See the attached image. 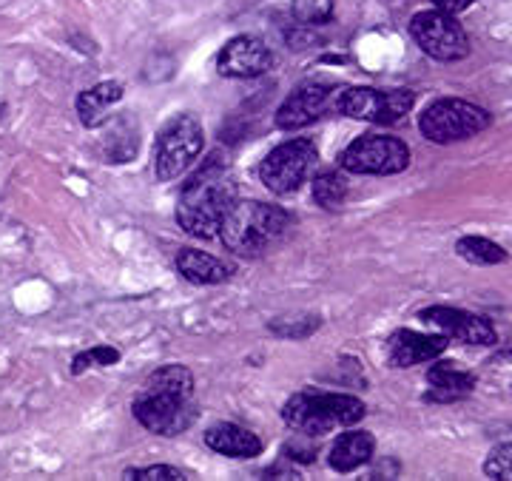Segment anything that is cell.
Wrapping results in <instances>:
<instances>
[{
    "label": "cell",
    "mask_w": 512,
    "mask_h": 481,
    "mask_svg": "<svg viewBox=\"0 0 512 481\" xmlns=\"http://www.w3.org/2000/svg\"><path fill=\"white\" fill-rule=\"evenodd\" d=\"M419 319L427 328H433L447 339L464 342V345H495L498 342V333L484 316L461 311V308L433 305V308H424Z\"/></svg>",
    "instance_id": "cell-11"
},
{
    "label": "cell",
    "mask_w": 512,
    "mask_h": 481,
    "mask_svg": "<svg viewBox=\"0 0 512 481\" xmlns=\"http://www.w3.org/2000/svg\"><path fill=\"white\" fill-rule=\"evenodd\" d=\"M333 12V0H296L293 15L302 23H325Z\"/></svg>",
    "instance_id": "cell-25"
},
{
    "label": "cell",
    "mask_w": 512,
    "mask_h": 481,
    "mask_svg": "<svg viewBox=\"0 0 512 481\" xmlns=\"http://www.w3.org/2000/svg\"><path fill=\"white\" fill-rule=\"evenodd\" d=\"M410 35L416 40L421 52L441 63H453V60H464L470 55V40L467 32L461 29L456 15L441 12V9H427L419 12L410 20Z\"/></svg>",
    "instance_id": "cell-9"
},
{
    "label": "cell",
    "mask_w": 512,
    "mask_h": 481,
    "mask_svg": "<svg viewBox=\"0 0 512 481\" xmlns=\"http://www.w3.org/2000/svg\"><path fill=\"white\" fill-rule=\"evenodd\" d=\"M274 66L271 46L254 35H239L222 46L217 69L222 77H259Z\"/></svg>",
    "instance_id": "cell-12"
},
{
    "label": "cell",
    "mask_w": 512,
    "mask_h": 481,
    "mask_svg": "<svg viewBox=\"0 0 512 481\" xmlns=\"http://www.w3.org/2000/svg\"><path fill=\"white\" fill-rule=\"evenodd\" d=\"M123 100V83L117 80H106V83H97L92 89L77 94V114H80V123L86 129H97L106 123L109 109L114 103Z\"/></svg>",
    "instance_id": "cell-18"
},
{
    "label": "cell",
    "mask_w": 512,
    "mask_h": 481,
    "mask_svg": "<svg viewBox=\"0 0 512 481\" xmlns=\"http://www.w3.org/2000/svg\"><path fill=\"white\" fill-rule=\"evenodd\" d=\"M333 100V86L328 83H305L299 86L291 97L276 111V126L282 131H296L311 126L330 109Z\"/></svg>",
    "instance_id": "cell-13"
},
{
    "label": "cell",
    "mask_w": 512,
    "mask_h": 481,
    "mask_svg": "<svg viewBox=\"0 0 512 481\" xmlns=\"http://www.w3.org/2000/svg\"><path fill=\"white\" fill-rule=\"evenodd\" d=\"M373 450H376L373 433H367V430H350V433H342V436L333 442V447H330V467H333L336 473H353V470H359L362 464L370 462Z\"/></svg>",
    "instance_id": "cell-17"
},
{
    "label": "cell",
    "mask_w": 512,
    "mask_h": 481,
    "mask_svg": "<svg viewBox=\"0 0 512 481\" xmlns=\"http://www.w3.org/2000/svg\"><path fill=\"white\" fill-rule=\"evenodd\" d=\"M484 476L501 481H512V442L498 444L484 462Z\"/></svg>",
    "instance_id": "cell-23"
},
{
    "label": "cell",
    "mask_w": 512,
    "mask_h": 481,
    "mask_svg": "<svg viewBox=\"0 0 512 481\" xmlns=\"http://www.w3.org/2000/svg\"><path fill=\"white\" fill-rule=\"evenodd\" d=\"M444 351H447V336L407 331V328L393 333L384 345V356L393 368H413V365L436 359Z\"/></svg>",
    "instance_id": "cell-14"
},
{
    "label": "cell",
    "mask_w": 512,
    "mask_h": 481,
    "mask_svg": "<svg viewBox=\"0 0 512 481\" xmlns=\"http://www.w3.org/2000/svg\"><path fill=\"white\" fill-rule=\"evenodd\" d=\"M205 444L222 453V456H231V459H254L262 453V442L259 436L251 433L248 427H239L234 422H222L205 430Z\"/></svg>",
    "instance_id": "cell-16"
},
{
    "label": "cell",
    "mask_w": 512,
    "mask_h": 481,
    "mask_svg": "<svg viewBox=\"0 0 512 481\" xmlns=\"http://www.w3.org/2000/svg\"><path fill=\"white\" fill-rule=\"evenodd\" d=\"M285 425L302 436H325L336 427H353L365 419V402L350 393H293L282 407Z\"/></svg>",
    "instance_id": "cell-4"
},
{
    "label": "cell",
    "mask_w": 512,
    "mask_h": 481,
    "mask_svg": "<svg viewBox=\"0 0 512 481\" xmlns=\"http://www.w3.org/2000/svg\"><path fill=\"white\" fill-rule=\"evenodd\" d=\"M339 163L350 174H373V177H387L399 174L410 166V148L399 137L387 134H362L350 143Z\"/></svg>",
    "instance_id": "cell-8"
},
{
    "label": "cell",
    "mask_w": 512,
    "mask_h": 481,
    "mask_svg": "<svg viewBox=\"0 0 512 481\" xmlns=\"http://www.w3.org/2000/svg\"><path fill=\"white\" fill-rule=\"evenodd\" d=\"M316 146L305 137H296L288 143H279L274 151H268V157L259 166V180L265 183L268 191L274 194H293L299 191L302 183H308L313 166H316Z\"/></svg>",
    "instance_id": "cell-7"
},
{
    "label": "cell",
    "mask_w": 512,
    "mask_h": 481,
    "mask_svg": "<svg viewBox=\"0 0 512 481\" xmlns=\"http://www.w3.org/2000/svg\"><path fill=\"white\" fill-rule=\"evenodd\" d=\"M490 123H493L490 111L481 109L476 103H467V100H456V97H444V100L430 103L419 117L421 134L436 146L470 140L484 129H490Z\"/></svg>",
    "instance_id": "cell-5"
},
{
    "label": "cell",
    "mask_w": 512,
    "mask_h": 481,
    "mask_svg": "<svg viewBox=\"0 0 512 481\" xmlns=\"http://www.w3.org/2000/svg\"><path fill=\"white\" fill-rule=\"evenodd\" d=\"M458 257L473 262V265H501L507 262V251L498 242L487 237H461L456 242Z\"/></svg>",
    "instance_id": "cell-20"
},
{
    "label": "cell",
    "mask_w": 512,
    "mask_h": 481,
    "mask_svg": "<svg viewBox=\"0 0 512 481\" xmlns=\"http://www.w3.org/2000/svg\"><path fill=\"white\" fill-rule=\"evenodd\" d=\"M3 111H6V106H0V114H3Z\"/></svg>",
    "instance_id": "cell-27"
},
{
    "label": "cell",
    "mask_w": 512,
    "mask_h": 481,
    "mask_svg": "<svg viewBox=\"0 0 512 481\" xmlns=\"http://www.w3.org/2000/svg\"><path fill=\"white\" fill-rule=\"evenodd\" d=\"M476 390V376L458 368L456 362H436L427 370V402H458Z\"/></svg>",
    "instance_id": "cell-15"
},
{
    "label": "cell",
    "mask_w": 512,
    "mask_h": 481,
    "mask_svg": "<svg viewBox=\"0 0 512 481\" xmlns=\"http://www.w3.org/2000/svg\"><path fill=\"white\" fill-rule=\"evenodd\" d=\"M416 94L407 89H370V86H353L345 89L339 97V111L348 114L353 120H367V123H399L413 109Z\"/></svg>",
    "instance_id": "cell-10"
},
{
    "label": "cell",
    "mask_w": 512,
    "mask_h": 481,
    "mask_svg": "<svg viewBox=\"0 0 512 481\" xmlns=\"http://www.w3.org/2000/svg\"><path fill=\"white\" fill-rule=\"evenodd\" d=\"M436 3V9L441 12H450V15H458V12H464V9H470L476 0H433Z\"/></svg>",
    "instance_id": "cell-26"
},
{
    "label": "cell",
    "mask_w": 512,
    "mask_h": 481,
    "mask_svg": "<svg viewBox=\"0 0 512 481\" xmlns=\"http://www.w3.org/2000/svg\"><path fill=\"white\" fill-rule=\"evenodd\" d=\"M134 419L157 436H180L197 419L194 373L183 365L157 368L134 396Z\"/></svg>",
    "instance_id": "cell-2"
},
{
    "label": "cell",
    "mask_w": 512,
    "mask_h": 481,
    "mask_svg": "<svg viewBox=\"0 0 512 481\" xmlns=\"http://www.w3.org/2000/svg\"><path fill=\"white\" fill-rule=\"evenodd\" d=\"M120 362V351L117 348H109V345H97V348H89V351L77 353L72 362V373L80 376L83 370L89 368H111Z\"/></svg>",
    "instance_id": "cell-22"
},
{
    "label": "cell",
    "mask_w": 512,
    "mask_h": 481,
    "mask_svg": "<svg viewBox=\"0 0 512 481\" xmlns=\"http://www.w3.org/2000/svg\"><path fill=\"white\" fill-rule=\"evenodd\" d=\"M202 126L191 114H177L168 120L154 146V174L160 183H171L183 177L188 168L197 163L202 151Z\"/></svg>",
    "instance_id": "cell-6"
},
{
    "label": "cell",
    "mask_w": 512,
    "mask_h": 481,
    "mask_svg": "<svg viewBox=\"0 0 512 481\" xmlns=\"http://www.w3.org/2000/svg\"><path fill=\"white\" fill-rule=\"evenodd\" d=\"M291 228V214L279 205L245 200L231 208L220 228L222 245L239 257H259L268 248L282 240V234Z\"/></svg>",
    "instance_id": "cell-3"
},
{
    "label": "cell",
    "mask_w": 512,
    "mask_h": 481,
    "mask_svg": "<svg viewBox=\"0 0 512 481\" xmlns=\"http://www.w3.org/2000/svg\"><path fill=\"white\" fill-rule=\"evenodd\" d=\"M126 479L134 481H185L183 470L177 467H168V464H151V467H134V470H126Z\"/></svg>",
    "instance_id": "cell-24"
},
{
    "label": "cell",
    "mask_w": 512,
    "mask_h": 481,
    "mask_svg": "<svg viewBox=\"0 0 512 481\" xmlns=\"http://www.w3.org/2000/svg\"><path fill=\"white\" fill-rule=\"evenodd\" d=\"M239 188L225 154H211L200 171L183 185L177 200V222L185 234L211 240L217 237L225 217L237 205Z\"/></svg>",
    "instance_id": "cell-1"
},
{
    "label": "cell",
    "mask_w": 512,
    "mask_h": 481,
    "mask_svg": "<svg viewBox=\"0 0 512 481\" xmlns=\"http://www.w3.org/2000/svg\"><path fill=\"white\" fill-rule=\"evenodd\" d=\"M345 197H348V180L342 174L322 171L319 177H313V200H316V205L333 211V208L345 203Z\"/></svg>",
    "instance_id": "cell-21"
},
{
    "label": "cell",
    "mask_w": 512,
    "mask_h": 481,
    "mask_svg": "<svg viewBox=\"0 0 512 481\" xmlns=\"http://www.w3.org/2000/svg\"><path fill=\"white\" fill-rule=\"evenodd\" d=\"M177 271L194 285H217L231 277V265H225L222 259L211 257L205 251H194V248H185L177 254Z\"/></svg>",
    "instance_id": "cell-19"
}]
</instances>
